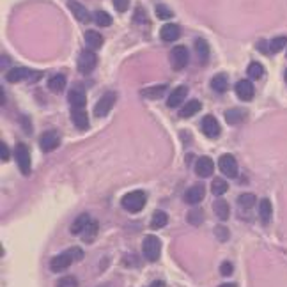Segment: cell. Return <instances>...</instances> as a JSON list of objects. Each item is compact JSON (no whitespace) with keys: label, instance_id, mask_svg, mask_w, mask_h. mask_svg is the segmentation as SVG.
<instances>
[{"label":"cell","instance_id":"cell-36","mask_svg":"<svg viewBox=\"0 0 287 287\" xmlns=\"http://www.w3.org/2000/svg\"><path fill=\"white\" fill-rule=\"evenodd\" d=\"M238 202H239V206L243 207V209H250V207H254V204H255V195L243 193V195H239Z\"/></svg>","mask_w":287,"mask_h":287},{"label":"cell","instance_id":"cell-9","mask_svg":"<svg viewBox=\"0 0 287 287\" xmlns=\"http://www.w3.org/2000/svg\"><path fill=\"white\" fill-rule=\"evenodd\" d=\"M218 167L227 177H236L238 175V161L232 154H222L218 159Z\"/></svg>","mask_w":287,"mask_h":287},{"label":"cell","instance_id":"cell-29","mask_svg":"<svg viewBox=\"0 0 287 287\" xmlns=\"http://www.w3.org/2000/svg\"><path fill=\"white\" fill-rule=\"evenodd\" d=\"M245 110H241V108H231V110H227L225 112V121L229 124H239L243 119H245Z\"/></svg>","mask_w":287,"mask_h":287},{"label":"cell","instance_id":"cell-11","mask_svg":"<svg viewBox=\"0 0 287 287\" xmlns=\"http://www.w3.org/2000/svg\"><path fill=\"white\" fill-rule=\"evenodd\" d=\"M204 195H206V186L204 185H200V183H197V185L190 186L188 190L185 191V202L186 204H199L200 200L204 199Z\"/></svg>","mask_w":287,"mask_h":287},{"label":"cell","instance_id":"cell-46","mask_svg":"<svg viewBox=\"0 0 287 287\" xmlns=\"http://www.w3.org/2000/svg\"><path fill=\"white\" fill-rule=\"evenodd\" d=\"M218 287H238L236 284H222V286H218Z\"/></svg>","mask_w":287,"mask_h":287},{"label":"cell","instance_id":"cell-13","mask_svg":"<svg viewBox=\"0 0 287 287\" xmlns=\"http://www.w3.org/2000/svg\"><path fill=\"white\" fill-rule=\"evenodd\" d=\"M202 133L206 137H209V139H216L220 135V124L213 115H206L202 119Z\"/></svg>","mask_w":287,"mask_h":287},{"label":"cell","instance_id":"cell-43","mask_svg":"<svg viewBox=\"0 0 287 287\" xmlns=\"http://www.w3.org/2000/svg\"><path fill=\"white\" fill-rule=\"evenodd\" d=\"M216 236H218V238H220V239H227V238H229V232H227V229H225V227H220V225H218V227H216Z\"/></svg>","mask_w":287,"mask_h":287},{"label":"cell","instance_id":"cell-21","mask_svg":"<svg viewBox=\"0 0 287 287\" xmlns=\"http://www.w3.org/2000/svg\"><path fill=\"white\" fill-rule=\"evenodd\" d=\"M85 45L89 47V50H97L103 45V36L96 31H87L85 32Z\"/></svg>","mask_w":287,"mask_h":287},{"label":"cell","instance_id":"cell-2","mask_svg":"<svg viewBox=\"0 0 287 287\" xmlns=\"http://www.w3.org/2000/svg\"><path fill=\"white\" fill-rule=\"evenodd\" d=\"M142 252L144 257L151 262H156L159 259V254H161V241L158 236H145L142 243Z\"/></svg>","mask_w":287,"mask_h":287},{"label":"cell","instance_id":"cell-3","mask_svg":"<svg viewBox=\"0 0 287 287\" xmlns=\"http://www.w3.org/2000/svg\"><path fill=\"white\" fill-rule=\"evenodd\" d=\"M15 158H16V163H18V169L21 170V174L23 175L31 174V153H29L25 144H16Z\"/></svg>","mask_w":287,"mask_h":287},{"label":"cell","instance_id":"cell-47","mask_svg":"<svg viewBox=\"0 0 287 287\" xmlns=\"http://www.w3.org/2000/svg\"><path fill=\"white\" fill-rule=\"evenodd\" d=\"M286 83H287V71H286Z\"/></svg>","mask_w":287,"mask_h":287},{"label":"cell","instance_id":"cell-12","mask_svg":"<svg viewBox=\"0 0 287 287\" xmlns=\"http://www.w3.org/2000/svg\"><path fill=\"white\" fill-rule=\"evenodd\" d=\"M67 101L71 103V108H83L87 105V94L80 85H77L75 89L69 91L67 94Z\"/></svg>","mask_w":287,"mask_h":287},{"label":"cell","instance_id":"cell-30","mask_svg":"<svg viewBox=\"0 0 287 287\" xmlns=\"http://www.w3.org/2000/svg\"><path fill=\"white\" fill-rule=\"evenodd\" d=\"M167 222H169V216H167V213L158 209V211H154L153 220H151V227H153V229H161V227L167 225Z\"/></svg>","mask_w":287,"mask_h":287},{"label":"cell","instance_id":"cell-31","mask_svg":"<svg viewBox=\"0 0 287 287\" xmlns=\"http://www.w3.org/2000/svg\"><path fill=\"white\" fill-rule=\"evenodd\" d=\"M94 21H96L97 27H110L112 25V16L108 15L107 11H96L93 15Z\"/></svg>","mask_w":287,"mask_h":287},{"label":"cell","instance_id":"cell-35","mask_svg":"<svg viewBox=\"0 0 287 287\" xmlns=\"http://www.w3.org/2000/svg\"><path fill=\"white\" fill-rule=\"evenodd\" d=\"M262 75H264V67H262V64H259V62H252L250 66H248V77H250L252 80H259Z\"/></svg>","mask_w":287,"mask_h":287},{"label":"cell","instance_id":"cell-26","mask_svg":"<svg viewBox=\"0 0 287 287\" xmlns=\"http://www.w3.org/2000/svg\"><path fill=\"white\" fill-rule=\"evenodd\" d=\"M259 215H261V222L262 223H270L273 215V207L270 199H262L261 204H259Z\"/></svg>","mask_w":287,"mask_h":287},{"label":"cell","instance_id":"cell-33","mask_svg":"<svg viewBox=\"0 0 287 287\" xmlns=\"http://www.w3.org/2000/svg\"><path fill=\"white\" fill-rule=\"evenodd\" d=\"M97 222H94V220H91V223H89L87 227H85V231L82 232V234H80V236L83 238V241H93L94 238H96V234H97Z\"/></svg>","mask_w":287,"mask_h":287},{"label":"cell","instance_id":"cell-34","mask_svg":"<svg viewBox=\"0 0 287 287\" xmlns=\"http://www.w3.org/2000/svg\"><path fill=\"white\" fill-rule=\"evenodd\" d=\"M287 45V37L286 36H278L275 39L270 41V53H278L280 50H284Z\"/></svg>","mask_w":287,"mask_h":287},{"label":"cell","instance_id":"cell-28","mask_svg":"<svg viewBox=\"0 0 287 287\" xmlns=\"http://www.w3.org/2000/svg\"><path fill=\"white\" fill-rule=\"evenodd\" d=\"M165 91H167V85H154V87L142 89L140 94L144 97H149V99H159V97H163Z\"/></svg>","mask_w":287,"mask_h":287},{"label":"cell","instance_id":"cell-15","mask_svg":"<svg viewBox=\"0 0 287 287\" xmlns=\"http://www.w3.org/2000/svg\"><path fill=\"white\" fill-rule=\"evenodd\" d=\"M213 170H215V163H213V159L207 158V156H202V158L197 159V165H195V172L199 177H209L213 174Z\"/></svg>","mask_w":287,"mask_h":287},{"label":"cell","instance_id":"cell-5","mask_svg":"<svg viewBox=\"0 0 287 287\" xmlns=\"http://www.w3.org/2000/svg\"><path fill=\"white\" fill-rule=\"evenodd\" d=\"M169 59H170V66L174 67L175 71H179V69L186 67V64L190 61V53H188V50L185 47H174L170 50Z\"/></svg>","mask_w":287,"mask_h":287},{"label":"cell","instance_id":"cell-25","mask_svg":"<svg viewBox=\"0 0 287 287\" xmlns=\"http://www.w3.org/2000/svg\"><path fill=\"white\" fill-rule=\"evenodd\" d=\"M195 51H197V55H199L200 64H206V62H207V57H209V47H207L206 39L199 37V39L195 41Z\"/></svg>","mask_w":287,"mask_h":287},{"label":"cell","instance_id":"cell-4","mask_svg":"<svg viewBox=\"0 0 287 287\" xmlns=\"http://www.w3.org/2000/svg\"><path fill=\"white\" fill-rule=\"evenodd\" d=\"M115 101H117V94L112 93V91L105 93L99 97V101L96 103V107H94V115H96V117H105V115L113 108Z\"/></svg>","mask_w":287,"mask_h":287},{"label":"cell","instance_id":"cell-16","mask_svg":"<svg viewBox=\"0 0 287 287\" xmlns=\"http://www.w3.org/2000/svg\"><path fill=\"white\" fill-rule=\"evenodd\" d=\"M67 7L71 9V13L75 15V18H77L78 21H82V23H87L89 20H91V15H89V11L83 7L80 2H77V0H69L67 2Z\"/></svg>","mask_w":287,"mask_h":287},{"label":"cell","instance_id":"cell-39","mask_svg":"<svg viewBox=\"0 0 287 287\" xmlns=\"http://www.w3.org/2000/svg\"><path fill=\"white\" fill-rule=\"evenodd\" d=\"M57 287H78V282H77V278H75V277L67 275V277L59 278V282H57Z\"/></svg>","mask_w":287,"mask_h":287},{"label":"cell","instance_id":"cell-19","mask_svg":"<svg viewBox=\"0 0 287 287\" xmlns=\"http://www.w3.org/2000/svg\"><path fill=\"white\" fill-rule=\"evenodd\" d=\"M181 36V31H179V27L175 25V23H167V25L161 27V31H159V37L163 39V41L167 43H172L175 41L177 37Z\"/></svg>","mask_w":287,"mask_h":287},{"label":"cell","instance_id":"cell-41","mask_svg":"<svg viewBox=\"0 0 287 287\" xmlns=\"http://www.w3.org/2000/svg\"><path fill=\"white\" fill-rule=\"evenodd\" d=\"M0 158H2V161H9L11 159L9 147H7V144L5 142H0Z\"/></svg>","mask_w":287,"mask_h":287},{"label":"cell","instance_id":"cell-17","mask_svg":"<svg viewBox=\"0 0 287 287\" xmlns=\"http://www.w3.org/2000/svg\"><path fill=\"white\" fill-rule=\"evenodd\" d=\"M71 121L78 129L89 128V115L83 108H71Z\"/></svg>","mask_w":287,"mask_h":287},{"label":"cell","instance_id":"cell-42","mask_svg":"<svg viewBox=\"0 0 287 287\" xmlns=\"http://www.w3.org/2000/svg\"><path fill=\"white\" fill-rule=\"evenodd\" d=\"M220 273L223 275V277H229V275L232 273V264H231V262H223V264L220 266Z\"/></svg>","mask_w":287,"mask_h":287},{"label":"cell","instance_id":"cell-6","mask_svg":"<svg viewBox=\"0 0 287 287\" xmlns=\"http://www.w3.org/2000/svg\"><path fill=\"white\" fill-rule=\"evenodd\" d=\"M5 78H7V82L9 83H18L21 82V80H39L41 78V73L39 71H31V69H27V67H15V69H11L7 75H5Z\"/></svg>","mask_w":287,"mask_h":287},{"label":"cell","instance_id":"cell-8","mask_svg":"<svg viewBox=\"0 0 287 287\" xmlns=\"http://www.w3.org/2000/svg\"><path fill=\"white\" fill-rule=\"evenodd\" d=\"M96 64H97V57L94 55L93 50H83L77 61L78 71L82 73V75H89L96 67Z\"/></svg>","mask_w":287,"mask_h":287},{"label":"cell","instance_id":"cell-32","mask_svg":"<svg viewBox=\"0 0 287 287\" xmlns=\"http://www.w3.org/2000/svg\"><path fill=\"white\" fill-rule=\"evenodd\" d=\"M227 190H229V185H227L225 179H220V177L213 179V185H211V191H213V195L220 197V195H223Z\"/></svg>","mask_w":287,"mask_h":287},{"label":"cell","instance_id":"cell-7","mask_svg":"<svg viewBox=\"0 0 287 287\" xmlns=\"http://www.w3.org/2000/svg\"><path fill=\"white\" fill-rule=\"evenodd\" d=\"M77 261L75 259V254H73V250L69 248L67 252H64V254H59V255H55L53 259L50 261V270L51 271H64L66 268H69L73 264V262Z\"/></svg>","mask_w":287,"mask_h":287},{"label":"cell","instance_id":"cell-10","mask_svg":"<svg viewBox=\"0 0 287 287\" xmlns=\"http://www.w3.org/2000/svg\"><path fill=\"white\" fill-rule=\"evenodd\" d=\"M59 144H61V137H59V133L53 131V129H50V131H47V133H43L41 139H39V145H41V149L45 151V153H50V151L57 149L59 147Z\"/></svg>","mask_w":287,"mask_h":287},{"label":"cell","instance_id":"cell-45","mask_svg":"<svg viewBox=\"0 0 287 287\" xmlns=\"http://www.w3.org/2000/svg\"><path fill=\"white\" fill-rule=\"evenodd\" d=\"M149 287H165V282H161V280H156V282H153Z\"/></svg>","mask_w":287,"mask_h":287},{"label":"cell","instance_id":"cell-20","mask_svg":"<svg viewBox=\"0 0 287 287\" xmlns=\"http://www.w3.org/2000/svg\"><path fill=\"white\" fill-rule=\"evenodd\" d=\"M91 223V216L87 215V213H83V215H80L77 218V220L71 223V234L73 236H78V234H82L83 231H85V227Z\"/></svg>","mask_w":287,"mask_h":287},{"label":"cell","instance_id":"cell-24","mask_svg":"<svg viewBox=\"0 0 287 287\" xmlns=\"http://www.w3.org/2000/svg\"><path fill=\"white\" fill-rule=\"evenodd\" d=\"M211 87H213L215 93H220V94L225 93L227 89H229V80H227V75L220 73V75L213 77V80H211Z\"/></svg>","mask_w":287,"mask_h":287},{"label":"cell","instance_id":"cell-38","mask_svg":"<svg viewBox=\"0 0 287 287\" xmlns=\"http://www.w3.org/2000/svg\"><path fill=\"white\" fill-rule=\"evenodd\" d=\"M202 218H204L202 209H193L188 213V223H191V225H200Z\"/></svg>","mask_w":287,"mask_h":287},{"label":"cell","instance_id":"cell-37","mask_svg":"<svg viewBox=\"0 0 287 287\" xmlns=\"http://www.w3.org/2000/svg\"><path fill=\"white\" fill-rule=\"evenodd\" d=\"M156 16H158L159 20H169V18H172V11L167 7V5L163 4H158L156 5Z\"/></svg>","mask_w":287,"mask_h":287},{"label":"cell","instance_id":"cell-27","mask_svg":"<svg viewBox=\"0 0 287 287\" xmlns=\"http://www.w3.org/2000/svg\"><path fill=\"white\" fill-rule=\"evenodd\" d=\"M64 87H66V77L62 73H59V75L48 80V89L51 93H61V91H64Z\"/></svg>","mask_w":287,"mask_h":287},{"label":"cell","instance_id":"cell-1","mask_svg":"<svg viewBox=\"0 0 287 287\" xmlns=\"http://www.w3.org/2000/svg\"><path fill=\"white\" fill-rule=\"evenodd\" d=\"M121 204L129 213H139V211L144 209V206H145V193L140 190L129 191V193H126L121 199Z\"/></svg>","mask_w":287,"mask_h":287},{"label":"cell","instance_id":"cell-23","mask_svg":"<svg viewBox=\"0 0 287 287\" xmlns=\"http://www.w3.org/2000/svg\"><path fill=\"white\" fill-rule=\"evenodd\" d=\"M200 108H202V105H200L199 99H191V101H188L185 107L181 108L179 115L183 119H188V117H191V115H195L197 112H200Z\"/></svg>","mask_w":287,"mask_h":287},{"label":"cell","instance_id":"cell-22","mask_svg":"<svg viewBox=\"0 0 287 287\" xmlns=\"http://www.w3.org/2000/svg\"><path fill=\"white\" fill-rule=\"evenodd\" d=\"M213 211H215V215L218 216L220 220H227L229 215H231V207L227 204V200H222V199L213 202Z\"/></svg>","mask_w":287,"mask_h":287},{"label":"cell","instance_id":"cell-18","mask_svg":"<svg viewBox=\"0 0 287 287\" xmlns=\"http://www.w3.org/2000/svg\"><path fill=\"white\" fill-rule=\"evenodd\" d=\"M186 94H188V87L186 85H179L177 89H174L172 93H170L169 99H167V105H169L170 108H175L179 107L181 103L185 101Z\"/></svg>","mask_w":287,"mask_h":287},{"label":"cell","instance_id":"cell-14","mask_svg":"<svg viewBox=\"0 0 287 287\" xmlns=\"http://www.w3.org/2000/svg\"><path fill=\"white\" fill-rule=\"evenodd\" d=\"M234 89H236V94L241 101H250L252 97H254V94H255L254 83H252L250 80H239Z\"/></svg>","mask_w":287,"mask_h":287},{"label":"cell","instance_id":"cell-44","mask_svg":"<svg viewBox=\"0 0 287 287\" xmlns=\"http://www.w3.org/2000/svg\"><path fill=\"white\" fill-rule=\"evenodd\" d=\"M257 50L262 51V53H270V43L259 41V43H257Z\"/></svg>","mask_w":287,"mask_h":287},{"label":"cell","instance_id":"cell-40","mask_svg":"<svg viewBox=\"0 0 287 287\" xmlns=\"http://www.w3.org/2000/svg\"><path fill=\"white\" fill-rule=\"evenodd\" d=\"M112 2L115 11H119V13H124L129 7V0H112Z\"/></svg>","mask_w":287,"mask_h":287}]
</instances>
